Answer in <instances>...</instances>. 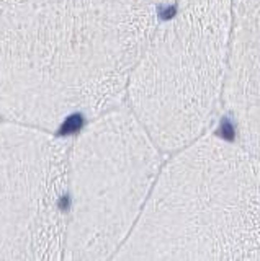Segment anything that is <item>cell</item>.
<instances>
[{
  "mask_svg": "<svg viewBox=\"0 0 260 261\" xmlns=\"http://www.w3.org/2000/svg\"><path fill=\"white\" fill-rule=\"evenodd\" d=\"M149 30L141 0H0V113L53 133L118 108Z\"/></svg>",
  "mask_w": 260,
  "mask_h": 261,
  "instance_id": "6da1fadb",
  "label": "cell"
},
{
  "mask_svg": "<svg viewBox=\"0 0 260 261\" xmlns=\"http://www.w3.org/2000/svg\"><path fill=\"white\" fill-rule=\"evenodd\" d=\"M154 163L156 153L133 113L113 108L92 118L69 150L62 259L116 255L134 227Z\"/></svg>",
  "mask_w": 260,
  "mask_h": 261,
  "instance_id": "7a4b0ae2",
  "label": "cell"
},
{
  "mask_svg": "<svg viewBox=\"0 0 260 261\" xmlns=\"http://www.w3.org/2000/svg\"><path fill=\"white\" fill-rule=\"evenodd\" d=\"M70 144L51 130L0 124V259L64 255Z\"/></svg>",
  "mask_w": 260,
  "mask_h": 261,
  "instance_id": "3957f363",
  "label": "cell"
},
{
  "mask_svg": "<svg viewBox=\"0 0 260 261\" xmlns=\"http://www.w3.org/2000/svg\"><path fill=\"white\" fill-rule=\"evenodd\" d=\"M219 136H223V139L226 141H234V127L229 122V119H223L221 122V127H219Z\"/></svg>",
  "mask_w": 260,
  "mask_h": 261,
  "instance_id": "277c9868",
  "label": "cell"
}]
</instances>
